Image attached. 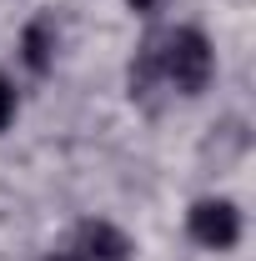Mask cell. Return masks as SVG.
I'll use <instances>...</instances> for the list:
<instances>
[{"label": "cell", "instance_id": "obj_6", "mask_svg": "<svg viewBox=\"0 0 256 261\" xmlns=\"http://www.w3.org/2000/svg\"><path fill=\"white\" fill-rule=\"evenodd\" d=\"M166 0H131V10H141V15H151V10H161Z\"/></svg>", "mask_w": 256, "mask_h": 261}, {"label": "cell", "instance_id": "obj_3", "mask_svg": "<svg viewBox=\"0 0 256 261\" xmlns=\"http://www.w3.org/2000/svg\"><path fill=\"white\" fill-rule=\"evenodd\" d=\"M65 256L70 261H131V236L116 221H81Z\"/></svg>", "mask_w": 256, "mask_h": 261}, {"label": "cell", "instance_id": "obj_7", "mask_svg": "<svg viewBox=\"0 0 256 261\" xmlns=\"http://www.w3.org/2000/svg\"><path fill=\"white\" fill-rule=\"evenodd\" d=\"M45 261H70V256H45Z\"/></svg>", "mask_w": 256, "mask_h": 261}, {"label": "cell", "instance_id": "obj_5", "mask_svg": "<svg viewBox=\"0 0 256 261\" xmlns=\"http://www.w3.org/2000/svg\"><path fill=\"white\" fill-rule=\"evenodd\" d=\"M15 111H20V96H15V81L0 70V130L15 121Z\"/></svg>", "mask_w": 256, "mask_h": 261}, {"label": "cell", "instance_id": "obj_4", "mask_svg": "<svg viewBox=\"0 0 256 261\" xmlns=\"http://www.w3.org/2000/svg\"><path fill=\"white\" fill-rule=\"evenodd\" d=\"M20 61L31 65L35 75L50 70V61H56V25H50L45 15H35L31 25L20 31Z\"/></svg>", "mask_w": 256, "mask_h": 261}, {"label": "cell", "instance_id": "obj_2", "mask_svg": "<svg viewBox=\"0 0 256 261\" xmlns=\"http://www.w3.org/2000/svg\"><path fill=\"white\" fill-rule=\"evenodd\" d=\"M186 231H191L196 246H206V251H231V246L241 241V211H236V201H226V196H206V201L191 206Z\"/></svg>", "mask_w": 256, "mask_h": 261}, {"label": "cell", "instance_id": "obj_1", "mask_svg": "<svg viewBox=\"0 0 256 261\" xmlns=\"http://www.w3.org/2000/svg\"><path fill=\"white\" fill-rule=\"evenodd\" d=\"M151 40V56H156V75L161 91L171 96H201L216 75V50L211 40L196 31V25H176V31H156Z\"/></svg>", "mask_w": 256, "mask_h": 261}]
</instances>
